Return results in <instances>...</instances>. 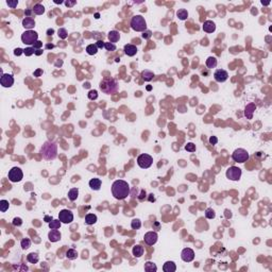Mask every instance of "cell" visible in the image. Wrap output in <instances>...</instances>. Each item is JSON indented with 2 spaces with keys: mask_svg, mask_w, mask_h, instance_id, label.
<instances>
[{
  "mask_svg": "<svg viewBox=\"0 0 272 272\" xmlns=\"http://www.w3.org/2000/svg\"><path fill=\"white\" fill-rule=\"evenodd\" d=\"M96 46L98 47V49H102L104 47V42L103 41H98L96 43Z\"/></svg>",
  "mask_w": 272,
  "mask_h": 272,
  "instance_id": "cell-50",
  "label": "cell"
},
{
  "mask_svg": "<svg viewBox=\"0 0 272 272\" xmlns=\"http://www.w3.org/2000/svg\"><path fill=\"white\" fill-rule=\"evenodd\" d=\"M202 29H203V31L207 32V33H213V32H215V30H216V25H215L214 21L206 20V21H204V23H203Z\"/></svg>",
  "mask_w": 272,
  "mask_h": 272,
  "instance_id": "cell-17",
  "label": "cell"
},
{
  "mask_svg": "<svg viewBox=\"0 0 272 272\" xmlns=\"http://www.w3.org/2000/svg\"><path fill=\"white\" fill-rule=\"evenodd\" d=\"M205 217L207 219H214L216 217V214H215V211L213 208H206L205 209Z\"/></svg>",
  "mask_w": 272,
  "mask_h": 272,
  "instance_id": "cell-37",
  "label": "cell"
},
{
  "mask_svg": "<svg viewBox=\"0 0 272 272\" xmlns=\"http://www.w3.org/2000/svg\"><path fill=\"white\" fill-rule=\"evenodd\" d=\"M140 227H142V221H140L139 219H133V220L131 221V227H132L133 230H138Z\"/></svg>",
  "mask_w": 272,
  "mask_h": 272,
  "instance_id": "cell-36",
  "label": "cell"
},
{
  "mask_svg": "<svg viewBox=\"0 0 272 272\" xmlns=\"http://www.w3.org/2000/svg\"><path fill=\"white\" fill-rule=\"evenodd\" d=\"M42 73H43V70H42V69H37L36 71H34V77H39Z\"/></svg>",
  "mask_w": 272,
  "mask_h": 272,
  "instance_id": "cell-52",
  "label": "cell"
},
{
  "mask_svg": "<svg viewBox=\"0 0 272 272\" xmlns=\"http://www.w3.org/2000/svg\"><path fill=\"white\" fill-rule=\"evenodd\" d=\"M59 219L62 223H71L73 221V214L70 209H62L59 213Z\"/></svg>",
  "mask_w": 272,
  "mask_h": 272,
  "instance_id": "cell-10",
  "label": "cell"
},
{
  "mask_svg": "<svg viewBox=\"0 0 272 272\" xmlns=\"http://www.w3.org/2000/svg\"><path fill=\"white\" fill-rule=\"evenodd\" d=\"M27 261L31 264H37L38 261H39V257H38L37 253H30V254L27 255Z\"/></svg>",
  "mask_w": 272,
  "mask_h": 272,
  "instance_id": "cell-31",
  "label": "cell"
},
{
  "mask_svg": "<svg viewBox=\"0 0 272 272\" xmlns=\"http://www.w3.org/2000/svg\"><path fill=\"white\" fill-rule=\"evenodd\" d=\"M32 11H33V13L36 14V15H43V14L45 13V8H44V5H41V3H36V5L33 7V9H32Z\"/></svg>",
  "mask_w": 272,
  "mask_h": 272,
  "instance_id": "cell-27",
  "label": "cell"
},
{
  "mask_svg": "<svg viewBox=\"0 0 272 272\" xmlns=\"http://www.w3.org/2000/svg\"><path fill=\"white\" fill-rule=\"evenodd\" d=\"M0 84L3 86V87H11L14 84V77L13 74H9V73H5L3 76H1L0 78Z\"/></svg>",
  "mask_w": 272,
  "mask_h": 272,
  "instance_id": "cell-13",
  "label": "cell"
},
{
  "mask_svg": "<svg viewBox=\"0 0 272 272\" xmlns=\"http://www.w3.org/2000/svg\"><path fill=\"white\" fill-rule=\"evenodd\" d=\"M158 233L156 232H148V233H146L144 236V240L145 242L147 243L148 245H153L156 243V241H158Z\"/></svg>",
  "mask_w": 272,
  "mask_h": 272,
  "instance_id": "cell-12",
  "label": "cell"
},
{
  "mask_svg": "<svg viewBox=\"0 0 272 272\" xmlns=\"http://www.w3.org/2000/svg\"><path fill=\"white\" fill-rule=\"evenodd\" d=\"M86 52L89 55H95L98 52V47L96 46V44H90L86 47Z\"/></svg>",
  "mask_w": 272,
  "mask_h": 272,
  "instance_id": "cell-33",
  "label": "cell"
},
{
  "mask_svg": "<svg viewBox=\"0 0 272 272\" xmlns=\"http://www.w3.org/2000/svg\"><path fill=\"white\" fill-rule=\"evenodd\" d=\"M97 222V216L95 214H87L85 216V223L88 225L95 224Z\"/></svg>",
  "mask_w": 272,
  "mask_h": 272,
  "instance_id": "cell-28",
  "label": "cell"
},
{
  "mask_svg": "<svg viewBox=\"0 0 272 272\" xmlns=\"http://www.w3.org/2000/svg\"><path fill=\"white\" fill-rule=\"evenodd\" d=\"M225 176L231 181H239L241 178V169L236 166H231L230 168H227Z\"/></svg>",
  "mask_w": 272,
  "mask_h": 272,
  "instance_id": "cell-7",
  "label": "cell"
},
{
  "mask_svg": "<svg viewBox=\"0 0 272 272\" xmlns=\"http://www.w3.org/2000/svg\"><path fill=\"white\" fill-rule=\"evenodd\" d=\"M10 207V203L8 200H1L0 201V211L2 213H5V211L9 209Z\"/></svg>",
  "mask_w": 272,
  "mask_h": 272,
  "instance_id": "cell-35",
  "label": "cell"
},
{
  "mask_svg": "<svg viewBox=\"0 0 272 272\" xmlns=\"http://www.w3.org/2000/svg\"><path fill=\"white\" fill-rule=\"evenodd\" d=\"M78 252L76 251L74 249H69L67 252H66V257H67L68 259H70V261H74V259L78 258Z\"/></svg>",
  "mask_w": 272,
  "mask_h": 272,
  "instance_id": "cell-30",
  "label": "cell"
},
{
  "mask_svg": "<svg viewBox=\"0 0 272 272\" xmlns=\"http://www.w3.org/2000/svg\"><path fill=\"white\" fill-rule=\"evenodd\" d=\"M79 197V189L78 188H71L68 191V199L70 201H76Z\"/></svg>",
  "mask_w": 272,
  "mask_h": 272,
  "instance_id": "cell-26",
  "label": "cell"
},
{
  "mask_svg": "<svg viewBox=\"0 0 272 272\" xmlns=\"http://www.w3.org/2000/svg\"><path fill=\"white\" fill-rule=\"evenodd\" d=\"M104 48H105L108 51H115L116 50V46L113 43H104Z\"/></svg>",
  "mask_w": 272,
  "mask_h": 272,
  "instance_id": "cell-43",
  "label": "cell"
},
{
  "mask_svg": "<svg viewBox=\"0 0 272 272\" xmlns=\"http://www.w3.org/2000/svg\"><path fill=\"white\" fill-rule=\"evenodd\" d=\"M23 54H26V56H30L32 54H35V49L33 47L26 48V49H23Z\"/></svg>",
  "mask_w": 272,
  "mask_h": 272,
  "instance_id": "cell-40",
  "label": "cell"
},
{
  "mask_svg": "<svg viewBox=\"0 0 272 272\" xmlns=\"http://www.w3.org/2000/svg\"><path fill=\"white\" fill-rule=\"evenodd\" d=\"M152 36V32L150 31V30H146L145 32H142V37L145 38V39H149V38Z\"/></svg>",
  "mask_w": 272,
  "mask_h": 272,
  "instance_id": "cell-45",
  "label": "cell"
},
{
  "mask_svg": "<svg viewBox=\"0 0 272 272\" xmlns=\"http://www.w3.org/2000/svg\"><path fill=\"white\" fill-rule=\"evenodd\" d=\"M150 199H149V200L151 201V202H152V201H154V197H153V195H150Z\"/></svg>",
  "mask_w": 272,
  "mask_h": 272,
  "instance_id": "cell-57",
  "label": "cell"
},
{
  "mask_svg": "<svg viewBox=\"0 0 272 272\" xmlns=\"http://www.w3.org/2000/svg\"><path fill=\"white\" fill-rule=\"evenodd\" d=\"M7 5H9L10 8H12V9H15V8L17 7V5H18V1L17 0H13V1H12V0H8Z\"/></svg>",
  "mask_w": 272,
  "mask_h": 272,
  "instance_id": "cell-44",
  "label": "cell"
},
{
  "mask_svg": "<svg viewBox=\"0 0 272 272\" xmlns=\"http://www.w3.org/2000/svg\"><path fill=\"white\" fill-rule=\"evenodd\" d=\"M100 89L106 95H112L118 90V82L113 78H105L100 82Z\"/></svg>",
  "mask_w": 272,
  "mask_h": 272,
  "instance_id": "cell-3",
  "label": "cell"
},
{
  "mask_svg": "<svg viewBox=\"0 0 272 272\" xmlns=\"http://www.w3.org/2000/svg\"><path fill=\"white\" fill-rule=\"evenodd\" d=\"M21 224H23V220H21V218L16 217V218L13 219V225H15V227H20Z\"/></svg>",
  "mask_w": 272,
  "mask_h": 272,
  "instance_id": "cell-46",
  "label": "cell"
},
{
  "mask_svg": "<svg viewBox=\"0 0 272 272\" xmlns=\"http://www.w3.org/2000/svg\"><path fill=\"white\" fill-rule=\"evenodd\" d=\"M23 53V49H21V48H16V49L14 50V54H15L16 56H19Z\"/></svg>",
  "mask_w": 272,
  "mask_h": 272,
  "instance_id": "cell-48",
  "label": "cell"
},
{
  "mask_svg": "<svg viewBox=\"0 0 272 272\" xmlns=\"http://www.w3.org/2000/svg\"><path fill=\"white\" fill-rule=\"evenodd\" d=\"M205 64H206V67L208 68V69H213V68H216L218 62H217V59L215 56H208L206 62H205Z\"/></svg>",
  "mask_w": 272,
  "mask_h": 272,
  "instance_id": "cell-23",
  "label": "cell"
},
{
  "mask_svg": "<svg viewBox=\"0 0 272 272\" xmlns=\"http://www.w3.org/2000/svg\"><path fill=\"white\" fill-rule=\"evenodd\" d=\"M214 78L217 82L219 83H222V82H225L229 78V73H227V70L224 69H217L214 73Z\"/></svg>",
  "mask_w": 272,
  "mask_h": 272,
  "instance_id": "cell-14",
  "label": "cell"
},
{
  "mask_svg": "<svg viewBox=\"0 0 272 272\" xmlns=\"http://www.w3.org/2000/svg\"><path fill=\"white\" fill-rule=\"evenodd\" d=\"M23 27L27 30H32L35 27V20L31 17H26L23 20Z\"/></svg>",
  "mask_w": 272,
  "mask_h": 272,
  "instance_id": "cell-19",
  "label": "cell"
},
{
  "mask_svg": "<svg viewBox=\"0 0 272 272\" xmlns=\"http://www.w3.org/2000/svg\"><path fill=\"white\" fill-rule=\"evenodd\" d=\"M38 39V34L33 30H27L21 34V41L26 45H34Z\"/></svg>",
  "mask_w": 272,
  "mask_h": 272,
  "instance_id": "cell-5",
  "label": "cell"
},
{
  "mask_svg": "<svg viewBox=\"0 0 272 272\" xmlns=\"http://www.w3.org/2000/svg\"><path fill=\"white\" fill-rule=\"evenodd\" d=\"M48 224H49L50 230H58V229H60V227H61L62 222L60 221V219H58V220H54V219H53V220H52L51 222L48 223Z\"/></svg>",
  "mask_w": 272,
  "mask_h": 272,
  "instance_id": "cell-34",
  "label": "cell"
},
{
  "mask_svg": "<svg viewBox=\"0 0 272 272\" xmlns=\"http://www.w3.org/2000/svg\"><path fill=\"white\" fill-rule=\"evenodd\" d=\"M35 54L36 55H41V54H43V50H41V49L35 50Z\"/></svg>",
  "mask_w": 272,
  "mask_h": 272,
  "instance_id": "cell-55",
  "label": "cell"
},
{
  "mask_svg": "<svg viewBox=\"0 0 272 272\" xmlns=\"http://www.w3.org/2000/svg\"><path fill=\"white\" fill-rule=\"evenodd\" d=\"M163 271L164 272H176L177 266L173 261H166L163 265Z\"/></svg>",
  "mask_w": 272,
  "mask_h": 272,
  "instance_id": "cell-21",
  "label": "cell"
},
{
  "mask_svg": "<svg viewBox=\"0 0 272 272\" xmlns=\"http://www.w3.org/2000/svg\"><path fill=\"white\" fill-rule=\"evenodd\" d=\"M23 178V173L19 167H13L11 170L9 171V180L13 183L20 182Z\"/></svg>",
  "mask_w": 272,
  "mask_h": 272,
  "instance_id": "cell-8",
  "label": "cell"
},
{
  "mask_svg": "<svg viewBox=\"0 0 272 272\" xmlns=\"http://www.w3.org/2000/svg\"><path fill=\"white\" fill-rule=\"evenodd\" d=\"M101 184H102L101 180L98 178H94L89 181V187L92 190H99L101 188Z\"/></svg>",
  "mask_w": 272,
  "mask_h": 272,
  "instance_id": "cell-22",
  "label": "cell"
},
{
  "mask_svg": "<svg viewBox=\"0 0 272 272\" xmlns=\"http://www.w3.org/2000/svg\"><path fill=\"white\" fill-rule=\"evenodd\" d=\"M46 47H47V48H53L54 46H53V45H47V46H46Z\"/></svg>",
  "mask_w": 272,
  "mask_h": 272,
  "instance_id": "cell-58",
  "label": "cell"
},
{
  "mask_svg": "<svg viewBox=\"0 0 272 272\" xmlns=\"http://www.w3.org/2000/svg\"><path fill=\"white\" fill-rule=\"evenodd\" d=\"M43 158L47 161H52L58 155V146L54 142H46L41 149Z\"/></svg>",
  "mask_w": 272,
  "mask_h": 272,
  "instance_id": "cell-2",
  "label": "cell"
},
{
  "mask_svg": "<svg viewBox=\"0 0 272 272\" xmlns=\"http://www.w3.org/2000/svg\"><path fill=\"white\" fill-rule=\"evenodd\" d=\"M137 164L140 168L147 169L149 167H151V165L153 164V158L151 155L144 153V154H140L137 158Z\"/></svg>",
  "mask_w": 272,
  "mask_h": 272,
  "instance_id": "cell-9",
  "label": "cell"
},
{
  "mask_svg": "<svg viewBox=\"0 0 272 272\" xmlns=\"http://www.w3.org/2000/svg\"><path fill=\"white\" fill-rule=\"evenodd\" d=\"M130 26L136 32H145L147 30V23L142 15H135L131 19Z\"/></svg>",
  "mask_w": 272,
  "mask_h": 272,
  "instance_id": "cell-4",
  "label": "cell"
},
{
  "mask_svg": "<svg viewBox=\"0 0 272 272\" xmlns=\"http://www.w3.org/2000/svg\"><path fill=\"white\" fill-rule=\"evenodd\" d=\"M53 220V218H52V217H49V216H45V221L47 223H49V222H51V221Z\"/></svg>",
  "mask_w": 272,
  "mask_h": 272,
  "instance_id": "cell-53",
  "label": "cell"
},
{
  "mask_svg": "<svg viewBox=\"0 0 272 272\" xmlns=\"http://www.w3.org/2000/svg\"><path fill=\"white\" fill-rule=\"evenodd\" d=\"M20 245H21V248H23V250L29 249L30 245H31V240H30L29 238L23 239V240H21V242H20Z\"/></svg>",
  "mask_w": 272,
  "mask_h": 272,
  "instance_id": "cell-38",
  "label": "cell"
},
{
  "mask_svg": "<svg viewBox=\"0 0 272 272\" xmlns=\"http://www.w3.org/2000/svg\"><path fill=\"white\" fill-rule=\"evenodd\" d=\"M255 110H256V105L254 103L248 104L245 108V116L248 119H252L253 118V113H254Z\"/></svg>",
  "mask_w": 272,
  "mask_h": 272,
  "instance_id": "cell-18",
  "label": "cell"
},
{
  "mask_svg": "<svg viewBox=\"0 0 272 272\" xmlns=\"http://www.w3.org/2000/svg\"><path fill=\"white\" fill-rule=\"evenodd\" d=\"M62 235L58 230H51L49 232V234H48V239H49L51 242H56V241H59L61 239Z\"/></svg>",
  "mask_w": 272,
  "mask_h": 272,
  "instance_id": "cell-16",
  "label": "cell"
},
{
  "mask_svg": "<svg viewBox=\"0 0 272 272\" xmlns=\"http://www.w3.org/2000/svg\"><path fill=\"white\" fill-rule=\"evenodd\" d=\"M177 16H178V18L180 20H185V19L188 18V12L185 9H180L177 12Z\"/></svg>",
  "mask_w": 272,
  "mask_h": 272,
  "instance_id": "cell-32",
  "label": "cell"
},
{
  "mask_svg": "<svg viewBox=\"0 0 272 272\" xmlns=\"http://www.w3.org/2000/svg\"><path fill=\"white\" fill-rule=\"evenodd\" d=\"M142 78L144 81L149 82V81H151L153 78H154V73H153L151 70L146 69V70H144V71H142Z\"/></svg>",
  "mask_w": 272,
  "mask_h": 272,
  "instance_id": "cell-25",
  "label": "cell"
},
{
  "mask_svg": "<svg viewBox=\"0 0 272 272\" xmlns=\"http://www.w3.org/2000/svg\"><path fill=\"white\" fill-rule=\"evenodd\" d=\"M108 41H110V43H117L118 41L120 39V34L118 31H115V30H113V31H110L108 34Z\"/></svg>",
  "mask_w": 272,
  "mask_h": 272,
  "instance_id": "cell-20",
  "label": "cell"
},
{
  "mask_svg": "<svg viewBox=\"0 0 272 272\" xmlns=\"http://www.w3.org/2000/svg\"><path fill=\"white\" fill-rule=\"evenodd\" d=\"M88 98H89L90 100H96L97 98H98V92L95 89L89 90V92H88Z\"/></svg>",
  "mask_w": 272,
  "mask_h": 272,
  "instance_id": "cell-42",
  "label": "cell"
},
{
  "mask_svg": "<svg viewBox=\"0 0 272 272\" xmlns=\"http://www.w3.org/2000/svg\"><path fill=\"white\" fill-rule=\"evenodd\" d=\"M112 193L115 199L117 200H123L130 195V186L128 182L123 180L115 181L112 185Z\"/></svg>",
  "mask_w": 272,
  "mask_h": 272,
  "instance_id": "cell-1",
  "label": "cell"
},
{
  "mask_svg": "<svg viewBox=\"0 0 272 272\" xmlns=\"http://www.w3.org/2000/svg\"><path fill=\"white\" fill-rule=\"evenodd\" d=\"M208 142H209V144L211 145H216L217 142H218V138H217L216 136H211L209 139H208Z\"/></svg>",
  "mask_w": 272,
  "mask_h": 272,
  "instance_id": "cell-47",
  "label": "cell"
},
{
  "mask_svg": "<svg viewBox=\"0 0 272 272\" xmlns=\"http://www.w3.org/2000/svg\"><path fill=\"white\" fill-rule=\"evenodd\" d=\"M181 257L185 263H190L195 259V252L190 248H185L181 253Z\"/></svg>",
  "mask_w": 272,
  "mask_h": 272,
  "instance_id": "cell-11",
  "label": "cell"
},
{
  "mask_svg": "<svg viewBox=\"0 0 272 272\" xmlns=\"http://www.w3.org/2000/svg\"><path fill=\"white\" fill-rule=\"evenodd\" d=\"M145 271L156 272L158 271V267H156V265H155L154 263H152V261H147V263L145 264Z\"/></svg>",
  "mask_w": 272,
  "mask_h": 272,
  "instance_id": "cell-29",
  "label": "cell"
},
{
  "mask_svg": "<svg viewBox=\"0 0 272 272\" xmlns=\"http://www.w3.org/2000/svg\"><path fill=\"white\" fill-rule=\"evenodd\" d=\"M144 251H145L144 247L140 245H135V247L133 248L132 253H133V255H134L135 257H140V256L144 255Z\"/></svg>",
  "mask_w": 272,
  "mask_h": 272,
  "instance_id": "cell-24",
  "label": "cell"
},
{
  "mask_svg": "<svg viewBox=\"0 0 272 272\" xmlns=\"http://www.w3.org/2000/svg\"><path fill=\"white\" fill-rule=\"evenodd\" d=\"M54 3H58V5H61V3H63V1H54Z\"/></svg>",
  "mask_w": 272,
  "mask_h": 272,
  "instance_id": "cell-59",
  "label": "cell"
},
{
  "mask_svg": "<svg viewBox=\"0 0 272 272\" xmlns=\"http://www.w3.org/2000/svg\"><path fill=\"white\" fill-rule=\"evenodd\" d=\"M232 158L236 163H245L249 160V153L245 149L238 148L233 152L232 154Z\"/></svg>",
  "mask_w": 272,
  "mask_h": 272,
  "instance_id": "cell-6",
  "label": "cell"
},
{
  "mask_svg": "<svg viewBox=\"0 0 272 272\" xmlns=\"http://www.w3.org/2000/svg\"><path fill=\"white\" fill-rule=\"evenodd\" d=\"M53 33H54V30H53V29H48V30H47V35L51 36Z\"/></svg>",
  "mask_w": 272,
  "mask_h": 272,
  "instance_id": "cell-54",
  "label": "cell"
},
{
  "mask_svg": "<svg viewBox=\"0 0 272 272\" xmlns=\"http://www.w3.org/2000/svg\"><path fill=\"white\" fill-rule=\"evenodd\" d=\"M42 46H43V43H42V42H39V41H37V42H36V43L33 45V48H34V49H35V50H38V49H41Z\"/></svg>",
  "mask_w": 272,
  "mask_h": 272,
  "instance_id": "cell-49",
  "label": "cell"
},
{
  "mask_svg": "<svg viewBox=\"0 0 272 272\" xmlns=\"http://www.w3.org/2000/svg\"><path fill=\"white\" fill-rule=\"evenodd\" d=\"M58 34H59L60 38H62V39H65V38H67V36H68L67 31H66V29H64V28H61V29H59V31H58Z\"/></svg>",
  "mask_w": 272,
  "mask_h": 272,
  "instance_id": "cell-39",
  "label": "cell"
},
{
  "mask_svg": "<svg viewBox=\"0 0 272 272\" xmlns=\"http://www.w3.org/2000/svg\"><path fill=\"white\" fill-rule=\"evenodd\" d=\"M76 3H77V1H74V0H73V1H66L65 5H66V7H68V8H70V7H73Z\"/></svg>",
  "mask_w": 272,
  "mask_h": 272,
  "instance_id": "cell-51",
  "label": "cell"
},
{
  "mask_svg": "<svg viewBox=\"0 0 272 272\" xmlns=\"http://www.w3.org/2000/svg\"><path fill=\"white\" fill-rule=\"evenodd\" d=\"M32 12H33V11H32V10H27V11H26L25 13L28 15V17H30V15H31V13H32Z\"/></svg>",
  "mask_w": 272,
  "mask_h": 272,
  "instance_id": "cell-56",
  "label": "cell"
},
{
  "mask_svg": "<svg viewBox=\"0 0 272 272\" xmlns=\"http://www.w3.org/2000/svg\"><path fill=\"white\" fill-rule=\"evenodd\" d=\"M185 150L188 151V152H195V151H196V145L192 144V142H188V144L185 146Z\"/></svg>",
  "mask_w": 272,
  "mask_h": 272,
  "instance_id": "cell-41",
  "label": "cell"
},
{
  "mask_svg": "<svg viewBox=\"0 0 272 272\" xmlns=\"http://www.w3.org/2000/svg\"><path fill=\"white\" fill-rule=\"evenodd\" d=\"M123 51L128 56H134L137 53V48L132 44H127V45H124Z\"/></svg>",
  "mask_w": 272,
  "mask_h": 272,
  "instance_id": "cell-15",
  "label": "cell"
}]
</instances>
